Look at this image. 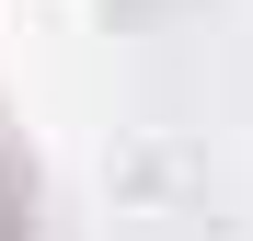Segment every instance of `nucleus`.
<instances>
[]
</instances>
